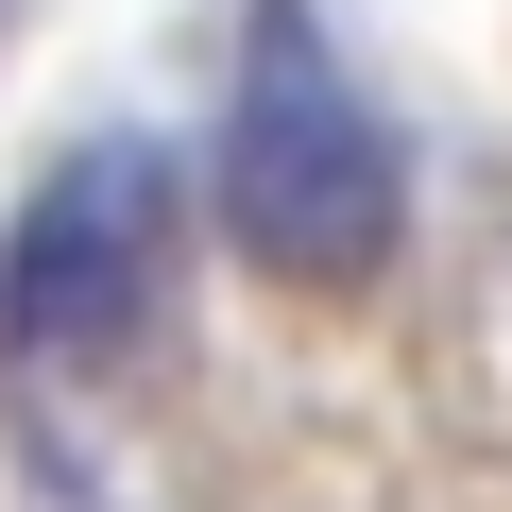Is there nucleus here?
Returning <instances> with one entry per match:
<instances>
[{"mask_svg":"<svg viewBox=\"0 0 512 512\" xmlns=\"http://www.w3.org/2000/svg\"><path fill=\"white\" fill-rule=\"evenodd\" d=\"M154 291H171V171H154L137 137L69 154V171L18 205V239H0V342H18L35 376L120 359V342L154 325Z\"/></svg>","mask_w":512,"mask_h":512,"instance_id":"2","label":"nucleus"},{"mask_svg":"<svg viewBox=\"0 0 512 512\" xmlns=\"http://www.w3.org/2000/svg\"><path fill=\"white\" fill-rule=\"evenodd\" d=\"M393 222H410V171H393L376 103L274 18L239 52V86H222V239L256 274H291V291H359L393 256Z\"/></svg>","mask_w":512,"mask_h":512,"instance_id":"1","label":"nucleus"}]
</instances>
